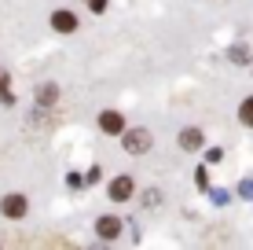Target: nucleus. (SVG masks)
Here are the masks:
<instances>
[{"mask_svg":"<svg viewBox=\"0 0 253 250\" xmlns=\"http://www.w3.org/2000/svg\"><path fill=\"white\" fill-rule=\"evenodd\" d=\"M7 92V70H0V96Z\"/></svg>","mask_w":253,"mask_h":250,"instance_id":"obj_11","label":"nucleus"},{"mask_svg":"<svg viewBox=\"0 0 253 250\" xmlns=\"http://www.w3.org/2000/svg\"><path fill=\"white\" fill-rule=\"evenodd\" d=\"M37 100H41V107H44V110H51V107H55V100H59V85H41V92H37Z\"/></svg>","mask_w":253,"mask_h":250,"instance_id":"obj_7","label":"nucleus"},{"mask_svg":"<svg viewBox=\"0 0 253 250\" xmlns=\"http://www.w3.org/2000/svg\"><path fill=\"white\" fill-rule=\"evenodd\" d=\"M180 148L184 151H198L202 148V133H198V129H184V133H180Z\"/></svg>","mask_w":253,"mask_h":250,"instance_id":"obj_8","label":"nucleus"},{"mask_svg":"<svg viewBox=\"0 0 253 250\" xmlns=\"http://www.w3.org/2000/svg\"><path fill=\"white\" fill-rule=\"evenodd\" d=\"M99 129H103V133H110V136H121L125 118H121L118 110H103V114H99Z\"/></svg>","mask_w":253,"mask_h":250,"instance_id":"obj_3","label":"nucleus"},{"mask_svg":"<svg viewBox=\"0 0 253 250\" xmlns=\"http://www.w3.org/2000/svg\"><path fill=\"white\" fill-rule=\"evenodd\" d=\"M51 26H55L59 33H74L77 19H74V11H55V15H51Z\"/></svg>","mask_w":253,"mask_h":250,"instance_id":"obj_6","label":"nucleus"},{"mask_svg":"<svg viewBox=\"0 0 253 250\" xmlns=\"http://www.w3.org/2000/svg\"><path fill=\"white\" fill-rule=\"evenodd\" d=\"M110 199H114V202H125V199H132V180H128V177H118V180H110Z\"/></svg>","mask_w":253,"mask_h":250,"instance_id":"obj_4","label":"nucleus"},{"mask_svg":"<svg viewBox=\"0 0 253 250\" xmlns=\"http://www.w3.org/2000/svg\"><path fill=\"white\" fill-rule=\"evenodd\" d=\"M121 133H125V140H121V144H125L128 154H147V151H151V144H154L147 129H121Z\"/></svg>","mask_w":253,"mask_h":250,"instance_id":"obj_1","label":"nucleus"},{"mask_svg":"<svg viewBox=\"0 0 253 250\" xmlns=\"http://www.w3.org/2000/svg\"><path fill=\"white\" fill-rule=\"evenodd\" d=\"M239 122L253 129V96H250V100H242V107H239Z\"/></svg>","mask_w":253,"mask_h":250,"instance_id":"obj_9","label":"nucleus"},{"mask_svg":"<svg viewBox=\"0 0 253 250\" xmlns=\"http://www.w3.org/2000/svg\"><path fill=\"white\" fill-rule=\"evenodd\" d=\"M26 210H30V202H26V195H7V199H0V213L11 221L26 217Z\"/></svg>","mask_w":253,"mask_h":250,"instance_id":"obj_2","label":"nucleus"},{"mask_svg":"<svg viewBox=\"0 0 253 250\" xmlns=\"http://www.w3.org/2000/svg\"><path fill=\"white\" fill-rule=\"evenodd\" d=\"M84 4H88L92 11H103V7H107V0H84Z\"/></svg>","mask_w":253,"mask_h":250,"instance_id":"obj_10","label":"nucleus"},{"mask_svg":"<svg viewBox=\"0 0 253 250\" xmlns=\"http://www.w3.org/2000/svg\"><path fill=\"white\" fill-rule=\"evenodd\" d=\"M95 232H99V239H118L121 236V221L118 217H99Z\"/></svg>","mask_w":253,"mask_h":250,"instance_id":"obj_5","label":"nucleus"}]
</instances>
